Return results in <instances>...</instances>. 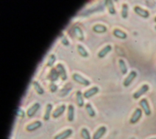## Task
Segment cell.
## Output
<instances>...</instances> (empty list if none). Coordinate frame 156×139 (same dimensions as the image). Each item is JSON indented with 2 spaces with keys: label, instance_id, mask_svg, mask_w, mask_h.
<instances>
[{
  "label": "cell",
  "instance_id": "cell-25",
  "mask_svg": "<svg viewBox=\"0 0 156 139\" xmlns=\"http://www.w3.org/2000/svg\"><path fill=\"white\" fill-rule=\"evenodd\" d=\"M85 109L90 116L94 117L95 116V111L90 103H87L85 105Z\"/></svg>",
  "mask_w": 156,
  "mask_h": 139
},
{
  "label": "cell",
  "instance_id": "cell-6",
  "mask_svg": "<svg viewBox=\"0 0 156 139\" xmlns=\"http://www.w3.org/2000/svg\"><path fill=\"white\" fill-rule=\"evenodd\" d=\"M136 75H137V73H136V72L135 71H134V70L131 71L129 73V75L124 80V81L123 82L124 86L125 87L129 86L130 85V83H132V81L134 80V78L136 77Z\"/></svg>",
  "mask_w": 156,
  "mask_h": 139
},
{
  "label": "cell",
  "instance_id": "cell-18",
  "mask_svg": "<svg viewBox=\"0 0 156 139\" xmlns=\"http://www.w3.org/2000/svg\"><path fill=\"white\" fill-rule=\"evenodd\" d=\"M76 101H77V105L79 107H82L83 106L84 102H83V99L82 94L80 91H77L76 92Z\"/></svg>",
  "mask_w": 156,
  "mask_h": 139
},
{
  "label": "cell",
  "instance_id": "cell-5",
  "mask_svg": "<svg viewBox=\"0 0 156 139\" xmlns=\"http://www.w3.org/2000/svg\"><path fill=\"white\" fill-rule=\"evenodd\" d=\"M134 12L138 15L139 16L144 18H147L149 17V12L146 9H144L139 6H135L133 9Z\"/></svg>",
  "mask_w": 156,
  "mask_h": 139
},
{
  "label": "cell",
  "instance_id": "cell-4",
  "mask_svg": "<svg viewBox=\"0 0 156 139\" xmlns=\"http://www.w3.org/2000/svg\"><path fill=\"white\" fill-rule=\"evenodd\" d=\"M73 78L74 81L78 82L79 83L83 85L84 86H88L90 84V82L89 80H87L86 78L82 77L78 73H73Z\"/></svg>",
  "mask_w": 156,
  "mask_h": 139
},
{
  "label": "cell",
  "instance_id": "cell-1",
  "mask_svg": "<svg viewBox=\"0 0 156 139\" xmlns=\"http://www.w3.org/2000/svg\"><path fill=\"white\" fill-rule=\"evenodd\" d=\"M149 89V87L147 84H144V85H142L141 87L138 91H136L135 92L133 93V97L135 99H139L142 95H143L144 94L147 92L148 91Z\"/></svg>",
  "mask_w": 156,
  "mask_h": 139
},
{
  "label": "cell",
  "instance_id": "cell-10",
  "mask_svg": "<svg viewBox=\"0 0 156 139\" xmlns=\"http://www.w3.org/2000/svg\"><path fill=\"white\" fill-rule=\"evenodd\" d=\"M98 92H99V88L98 87H96V86H94V87L90 88V89L86 91L83 93V97L85 98L88 99V98L91 97V96H94V94H96V93H98Z\"/></svg>",
  "mask_w": 156,
  "mask_h": 139
},
{
  "label": "cell",
  "instance_id": "cell-17",
  "mask_svg": "<svg viewBox=\"0 0 156 139\" xmlns=\"http://www.w3.org/2000/svg\"><path fill=\"white\" fill-rule=\"evenodd\" d=\"M113 33L115 37L119 38V39H124L127 37V34L119 29H115Z\"/></svg>",
  "mask_w": 156,
  "mask_h": 139
},
{
  "label": "cell",
  "instance_id": "cell-7",
  "mask_svg": "<svg viewBox=\"0 0 156 139\" xmlns=\"http://www.w3.org/2000/svg\"><path fill=\"white\" fill-rule=\"evenodd\" d=\"M56 69L58 72V74H59V76L60 77V78L63 80H65L67 78V75H66V70L64 68V66L62 64L59 63V64H57Z\"/></svg>",
  "mask_w": 156,
  "mask_h": 139
},
{
  "label": "cell",
  "instance_id": "cell-8",
  "mask_svg": "<svg viewBox=\"0 0 156 139\" xmlns=\"http://www.w3.org/2000/svg\"><path fill=\"white\" fill-rule=\"evenodd\" d=\"M40 105L39 103L36 102L32 106H31L27 111V115L29 117H32L33 116L35 113L37 111V110L40 108Z\"/></svg>",
  "mask_w": 156,
  "mask_h": 139
},
{
  "label": "cell",
  "instance_id": "cell-20",
  "mask_svg": "<svg viewBox=\"0 0 156 139\" xmlns=\"http://www.w3.org/2000/svg\"><path fill=\"white\" fill-rule=\"evenodd\" d=\"M105 6H107L108 10L110 14H115L116 13V10L114 7V5L113 4V2L110 0H107L105 1Z\"/></svg>",
  "mask_w": 156,
  "mask_h": 139
},
{
  "label": "cell",
  "instance_id": "cell-35",
  "mask_svg": "<svg viewBox=\"0 0 156 139\" xmlns=\"http://www.w3.org/2000/svg\"><path fill=\"white\" fill-rule=\"evenodd\" d=\"M155 29H156V26H155Z\"/></svg>",
  "mask_w": 156,
  "mask_h": 139
},
{
  "label": "cell",
  "instance_id": "cell-13",
  "mask_svg": "<svg viewBox=\"0 0 156 139\" xmlns=\"http://www.w3.org/2000/svg\"><path fill=\"white\" fill-rule=\"evenodd\" d=\"M58 76H59V74H58V71L55 69H52L48 75V78L51 82H54L58 79Z\"/></svg>",
  "mask_w": 156,
  "mask_h": 139
},
{
  "label": "cell",
  "instance_id": "cell-29",
  "mask_svg": "<svg viewBox=\"0 0 156 139\" xmlns=\"http://www.w3.org/2000/svg\"><path fill=\"white\" fill-rule=\"evenodd\" d=\"M55 61V56L54 54H52L50 55L49 56V58L48 61V62H47V65L49 66V67H52V65L54 64V62Z\"/></svg>",
  "mask_w": 156,
  "mask_h": 139
},
{
  "label": "cell",
  "instance_id": "cell-19",
  "mask_svg": "<svg viewBox=\"0 0 156 139\" xmlns=\"http://www.w3.org/2000/svg\"><path fill=\"white\" fill-rule=\"evenodd\" d=\"M93 30L98 33H103L107 31V28L104 25L98 24L93 26Z\"/></svg>",
  "mask_w": 156,
  "mask_h": 139
},
{
  "label": "cell",
  "instance_id": "cell-26",
  "mask_svg": "<svg viewBox=\"0 0 156 139\" xmlns=\"http://www.w3.org/2000/svg\"><path fill=\"white\" fill-rule=\"evenodd\" d=\"M77 47L78 52L79 53V54H80L82 56H83V57H84V58H86V57H87V56H88V52H87V50L84 48V47H83V46H82V45H78L77 46Z\"/></svg>",
  "mask_w": 156,
  "mask_h": 139
},
{
  "label": "cell",
  "instance_id": "cell-22",
  "mask_svg": "<svg viewBox=\"0 0 156 139\" xmlns=\"http://www.w3.org/2000/svg\"><path fill=\"white\" fill-rule=\"evenodd\" d=\"M52 108V105L51 103H48L46 105V111H45V113L44 115L43 116V119L45 121H48L50 117V114L51 112Z\"/></svg>",
  "mask_w": 156,
  "mask_h": 139
},
{
  "label": "cell",
  "instance_id": "cell-31",
  "mask_svg": "<svg viewBox=\"0 0 156 139\" xmlns=\"http://www.w3.org/2000/svg\"><path fill=\"white\" fill-rule=\"evenodd\" d=\"M61 40H62V42L63 44L65 45H68L69 44V42L67 40L66 37H65V36L64 35H62L61 36Z\"/></svg>",
  "mask_w": 156,
  "mask_h": 139
},
{
  "label": "cell",
  "instance_id": "cell-32",
  "mask_svg": "<svg viewBox=\"0 0 156 139\" xmlns=\"http://www.w3.org/2000/svg\"><path fill=\"white\" fill-rule=\"evenodd\" d=\"M16 115L18 116H21L23 117L24 116V112L21 109V108H18L16 111Z\"/></svg>",
  "mask_w": 156,
  "mask_h": 139
},
{
  "label": "cell",
  "instance_id": "cell-23",
  "mask_svg": "<svg viewBox=\"0 0 156 139\" xmlns=\"http://www.w3.org/2000/svg\"><path fill=\"white\" fill-rule=\"evenodd\" d=\"M33 86H34V88L35 90V91L38 94H43L44 93V89L41 88V86H40V85L38 83V81H34L33 83Z\"/></svg>",
  "mask_w": 156,
  "mask_h": 139
},
{
  "label": "cell",
  "instance_id": "cell-28",
  "mask_svg": "<svg viewBox=\"0 0 156 139\" xmlns=\"http://www.w3.org/2000/svg\"><path fill=\"white\" fill-rule=\"evenodd\" d=\"M81 136L83 139H91L89 131L86 128H82L81 130Z\"/></svg>",
  "mask_w": 156,
  "mask_h": 139
},
{
  "label": "cell",
  "instance_id": "cell-9",
  "mask_svg": "<svg viewBox=\"0 0 156 139\" xmlns=\"http://www.w3.org/2000/svg\"><path fill=\"white\" fill-rule=\"evenodd\" d=\"M73 133V130L71 129H68L60 133L55 136L54 139H66L69 137Z\"/></svg>",
  "mask_w": 156,
  "mask_h": 139
},
{
  "label": "cell",
  "instance_id": "cell-14",
  "mask_svg": "<svg viewBox=\"0 0 156 139\" xmlns=\"http://www.w3.org/2000/svg\"><path fill=\"white\" fill-rule=\"evenodd\" d=\"M66 108V106L65 105H62L60 107H58L55 110V111L52 113V117L54 118H57L58 116H60L63 113Z\"/></svg>",
  "mask_w": 156,
  "mask_h": 139
},
{
  "label": "cell",
  "instance_id": "cell-11",
  "mask_svg": "<svg viewBox=\"0 0 156 139\" xmlns=\"http://www.w3.org/2000/svg\"><path fill=\"white\" fill-rule=\"evenodd\" d=\"M106 130H107V129L105 126L100 127L96 130V132L94 133L93 137V139H100L104 135Z\"/></svg>",
  "mask_w": 156,
  "mask_h": 139
},
{
  "label": "cell",
  "instance_id": "cell-2",
  "mask_svg": "<svg viewBox=\"0 0 156 139\" xmlns=\"http://www.w3.org/2000/svg\"><path fill=\"white\" fill-rule=\"evenodd\" d=\"M140 105L141 106V107L142 108V109L143 110L145 115L146 116H149L151 114V110L150 109V107L148 103V101L146 99L144 98L142 99L140 101Z\"/></svg>",
  "mask_w": 156,
  "mask_h": 139
},
{
  "label": "cell",
  "instance_id": "cell-15",
  "mask_svg": "<svg viewBox=\"0 0 156 139\" xmlns=\"http://www.w3.org/2000/svg\"><path fill=\"white\" fill-rule=\"evenodd\" d=\"M73 32L74 36L76 37L77 39H78L80 40H83L84 39L83 37V33L82 30L79 28V26H75L73 29Z\"/></svg>",
  "mask_w": 156,
  "mask_h": 139
},
{
  "label": "cell",
  "instance_id": "cell-33",
  "mask_svg": "<svg viewBox=\"0 0 156 139\" xmlns=\"http://www.w3.org/2000/svg\"><path fill=\"white\" fill-rule=\"evenodd\" d=\"M154 21L156 23V17L154 18Z\"/></svg>",
  "mask_w": 156,
  "mask_h": 139
},
{
  "label": "cell",
  "instance_id": "cell-34",
  "mask_svg": "<svg viewBox=\"0 0 156 139\" xmlns=\"http://www.w3.org/2000/svg\"><path fill=\"white\" fill-rule=\"evenodd\" d=\"M151 139H156V138H151Z\"/></svg>",
  "mask_w": 156,
  "mask_h": 139
},
{
  "label": "cell",
  "instance_id": "cell-30",
  "mask_svg": "<svg viewBox=\"0 0 156 139\" xmlns=\"http://www.w3.org/2000/svg\"><path fill=\"white\" fill-rule=\"evenodd\" d=\"M49 89H50V91L52 92H54L57 91V86L56 85H55L53 82H51V83L49 85Z\"/></svg>",
  "mask_w": 156,
  "mask_h": 139
},
{
  "label": "cell",
  "instance_id": "cell-16",
  "mask_svg": "<svg viewBox=\"0 0 156 139\" xmlns=\"http://www.w3.org/2000/svg\"><path fill=\"white\" fill-rule=\"evenodd\" d=\"M112 50V47L110 45H106L104 48H102L99 53H98V57L100 58H104L108 52H110Z\"/></svg>",
  "mask_w": 156,
  "mask_h": 139
},
{
  "label": "cell",
  "instance_id": "cell-12",
  "mask_svg": "<svg viewBox=\"0 0 156 139\" xmlns=\"http://www.w3.org/2000/svg\"><path fill=\"white\" fill-rule=\"evenodd\" d=\"M41 122L40 121H36L29 125H27L26 126V130L29 132H32V131H34L36 129H37L38 128L40 127L41 126Z\"/></svg>",
  "mask_w": 156,
  "mask_h": 139
},
{
  "label": "cell",
  "instance_id": "cell-24",
  "mask_svg": "<svg viewBox=\"0 0 156 139\" xmlns=\"http://www.w3.org/2000/svg\"><path fill=\"white\" fill-rule=\"evenodd\" d=\"M119 66L120 70L121 71V73L124 75L126 74L127 72V68L126 64L123 59H119Z\"/></svg>",
  "mask_w": 156,
  "mask_h": 139
},
{
  "label": "cell",
  "instance_id": "cell-27",
  "mask_svg": "<svg viewBox=\"0 0 156 139\" xmlns=\"http://www.w3.org/2000/svg\"><path fill=\"white\" fill-rule=\"evenodd\" d=\"M121 16L123 18H126L128 16V5L127 4H123L122 6Z\"/></svg>",
  "mask_w": 156,
  "mask_h": 139
},
{
  "label": "cell",
  "instance_id": "cell-3",
  "mask_svg": "<svg viewBox=\"0 0 156 139\" xmlns=\"http://www.w3.org/2000/svg\"><path fill=\"white\" fill-rule=\"evenodd\" d=\"M142 116V110L141 109L137 108L133 112L132 117L130 119V122L131 124L136 123Z\"/></svg>",
  "mask_w": 156,
  "mask_h": 139
},
{
  "label": "cell",
  "instance_id": "cell-21",
  "mask_svg": "<svg viewBox=\"0 0 156 139\" xmlns=\"http://www.w3.org/2000/svg\"><path fill=\"white\" fill-rule=\"evenodd\" d=\"M74 106L72 105H69L68 108V120L70 122L73 121L74 119Z\"/></svg>",
  "mask_w": 156,
  "mask_h": 139
}]
</instances>
